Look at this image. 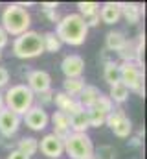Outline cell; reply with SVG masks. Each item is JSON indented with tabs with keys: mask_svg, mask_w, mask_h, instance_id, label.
<instances>
[{
	"mask_svg": "<svg viewBox=\"0 0 147 159\" xmlns=\"http://www.w3.org/2000/svg\"><path fill=\"white\" fill-rule=\"evenodd\" d=\"M59 6H57V2H44L42 4V9L44 11H53V9H57Z\"/></svg>",
	"mask_w": 147,
	"mask_h": 159,
	"instance_id": "obj_33",
	"label": "cell"
},
{
	"mask_svg": "<svg viewBox=\"0 0 147 159\" xmlns=\"http://www.w3.org/2000/svg\"><path fill=\"white\" fill-rule=\"evenodd\" d=\"M86 119H88V128H99V126L105 124V115L99 113V111L94 109V107L86 109Z\"/></svg>",
	"mask_w": 147,
	"mask_h": 159,
	"instance_id": "obj_24",
	"label": "cell"
},
{
	"mask_svg": "<svg viewBox=\"0 0 147 159\" xmlns=\"http://www.w3.org/2000/svg\"><path fill=\"white\" fill-rule=\"evenodd\" d=\"M44 52L42 35L37 32H26L13 41V54L20 59H33Z\"/></svg>",
	"mask_w": 147,
	"mask_h": 159,
	"instance_id": "obj_4",
	"label": "cell"
},
{
	"mask_svg": "<svg viewBox=\"0 0 147 159\" xmlns=\"http://www.w3.org/2000/svg\"><path fill=\"white\" fill-rule=\"evenodd\" d=\"M24 122H26V126H28L30 129H33V131H42V129L48 126L50 117H48V113H46L40 106H33V107H30V109L24 113Z\"/></svg>",
	"mask_w": 147,
	"mask_h": 159,
	"instance_id": "obj_7",
	"label": "cell"
},
{
	"mask_svg": "<svg viewBox=\"0 0 147 159\" xmlns=\"http://www.w3.org/2000/svg\"><path fill=\"white\" fill-rule=\"evenodd\" d=\"M101 96V93H99V89L98 87H94V85H85L83 87V91L79 93V104H81V107L86 111V109H90V107H94V104H96V100Z\"/></svg>",
	"mask_w": 147,
	"mask_h": 159,
	"instance_id": "obj_13",
	"label": "cell"
},
{
	"mask_svg": "<svg viewBox=\"0 0 147 159\" xmlns=\"http://www.w3.org/2000/svg\"><path fill=\"white\" fill-rule=\"evenodd\" d=\"M123 117H125V111H123V109H114L112 113H109V115L105 117V124L112 129V128H114V126H116L121 119H123Z\"/></svg>",
	"mask_w": 147,
	"mask_h": 159,
	"instance_id": "obj_28",
	"label": "cell"
},
{
	"mask_svg": "<svg viewBox=\"0 0 147 159\" xmlns=\"http://www.w3.org/2000/svg\"><path fill=\"white\" fill-rule=\"evenodd\" d=\"M7 81H9V72H7V69L0 67V89H2V87H6V85H7Z\"/></svg>",
	"mask_w": 147,
	"mask_h": 159,
	"instance_id": "obj_30",
	"label": "cell"
},
{
	"mask_svg": "<svg viewBox=\"0 0 147 159\" xmlns=\"http://www.w3.org/2000/svg\"><path fill=\"white\" fill-rule=\"evenodd\" d=\"M7 159H30L28 156H24L22 152H19V150H13V152H9V156Z\"/></svg>",
	"mask_w": 147,
	"mask_h": 159,
	"instance_id": "obj_32",
	"label": "cell"
},
{
	"mask_svg": "<svg viewBox=\"0 0 147 159\" xmlns=\"http://www.w3.org/2000/svg\"><path fill=\"white\" fill-rule=\"evenodd\" d=\"M83 87H85V80L83 78H70V80H65V83H63V93L65 94H68V96H77L81 91H83Z\"/></svg>",
	"mask_w": 147,
	"mask_h": 159,
	"instance_id": "obj_18",
	"label": "cell"
},
{
	"mask_svg": "<svg viewBox=\"0 0 147 159\" xmlns=\"http://www.w3.org/2000/svg\"><path fill=\"white\" fill-rule=\"evenodd\" d=\"M33 100H35V94L28 89V85L17 83V85H11L6 91V94H4V107L20 117L30 107H33Z\"/></svg>",
	"mask_w": 147,
	"mask_h": 159,
	"instance_id": "obj_3",
	"label": "cell"
},
{
	"mask_svg": "<svg viewBox=\"0 0 147 159\" xmlns=\"http://www.w3.org/2000/svg\"><path fill=\"white\" fill-rule=\"evenodd\" d=\"M52 122H53V135H57L61 141H65L68 135H70V120H68V115L61 113V111H55L52 115Z\"/></svg>",
	"mask_w": 147,
	"mask_h": 159,
	"instance_id": "obj_12",
	"label": "cell"
},
{
	"mask_svg": "<svg viewBox=\"0 0 147 159\" xmlns=\"http://www.w3.org/2000/svg\"><path fill=\"white\" fill-rule=\"evenodd\" d=\"M94 159H116V148L110 144H103L94 150Z\"/></svg>",
	"mask_w": 147,
	"mask_h": 159,
	"instance_id": "obj_26",
	"label": "cell"
},
{
	"mask_svg": "<svg viewBox=\"0 0 147 159\" xmlns=\"http://www.w3.org/2000/svg\"><path fill=\"white\" fill-rule=\"evenodd\" d=\"M125 35L121 34V32H109L107 34V41H105V44H107V50H112V52H120L121 48H123V44H125Z\"/></svg>",
	"mask_w": 147,
	"mask_h": 159,
	"instance_id": "obj_17",
	"label": "cell"
},
{
	"mask_svg": "<svg viewBox=\"0 0 147 159\" xmlns=\"http://www.w3.org/2000/svg\"><path fill=\"white\" fill-rule=\"evenodd\" d=\"M30 24H32V17L28 13V9L20 7L19 4H9L4 7L2 11V30L7 35H22L26 32H30Z\"/></svg>",
	"mask_w": 147,
	"mask_h": 159,
	"instance_id": "obj_2",
	"label": "cell"
},
{
	"mask_svg": "<svg viewBox=\"0 0 147 159\" xmlns=\"http://www.w3.org/2000/svg\"><path fill=\"white\" fill-rule=\"evenodd\" d=\"M17 150H19V152H22L24 156L32 157L37 150H39V141H37V139H33V137H22V139L19 141Z\"/></svg>",
	"mask_w": 147,
	"mask_h": 159,
	"instance_id": "obj_19",
	"label": "cell"
},
{
	"mask_svg": "<svg viewBox=\"0 0 147 159\" xmlns=\"http://www.w3.org/2000/svg\"><path fill=\"white\" fill-rule=\"evenodd\" d=\"M98 15L105 24H116L120 20V17H121V7H120L118 2H107V4L101 6Z\"/></svg>",
	"mask_w": 147,
	"mask_h": 159,
	"instance_id": "obj_11",
	"label": "cell"
},
{
	"mask_svg": "<svg viewBox=\"0 0 147 159\" xmlns=\"http://www.w3.org/2000/svg\"><path fill=\"white\" fill-rule=\"evenodd\" d=\"M0 57H2V52H0Z\"/></svg>",
	"mask_w": 147,
	"mask_h": 159,
	"instance_id": "obj_37",
	"label": "cell"
},
{
	"mask_svg": "<svg viewBox=\"0 0 147 159\" xmlns=\"http://www.w3.org/2000/svg\"><path fill=\"white\" fill-rule=\"evenodd\" d=\"M50 87H52V78L46 70H32L28 74V89L33 94L46 93V91H50Z\"/></svg>",
	"mask_w": 147,
	"mask_h": 159,
	"instance_id": "obj_9",
	"label": "cell"
},
{
	"mask_svg": "<svg viewBox=\"0 0 147 159\" xmlns=\"http://www.w3.org/2000/svg\"><path fill=\"white\" fill-rule=\"evenodd\" d=\"M121 7V15L127 19L129 24H136L142 17V6L138 4H120Z\"/></svg>",
	"mask_w": 147,
	"mask_h": 159,
	"instance_id": "obj_15",
	"label": "cell"
},
{
	"mask_svg": "<svg viewBox=\"0 0 147 159\" xmlns=\"http://www.w3.org/2000/svg\"><path fill=\"white\" fill-rule=\"evenodd\" d=\"M61 44H63V43L57 39V35H55L53 32H48V34L42 35V46H44V52H52V54H55V52L61 50Z\"/></svg>",
	"mask_w": 147,
	"mask_h": 159,
	"instance_id": "obj_21",
	"label": "cell"
},
{
	"mask_svg": "<svg viewBox=\"0 0 147 159\" xmlns=\"http://www.w3.org/2000/svg\"><path fill=\"white\" fill-rule=\"evenodd\" d=\"M123 59V63H132L134 61V56H136V43L134 41H125L123 48L118 52Z\"/></svg>",
	"mask_w": 147,
	"mask_h": 159,
	"instance_id": "obj_23",
	"label": "cell"
},
{
	"mask_svg": "<svg viewBox=\"0 0 147 159\" xmlns=\"http://www.w3.org/2000/svg\"><path fill=\"white\" fill-rule=\"evenodd\" d=\"M19 126H20V117L19 115H15L13 111H9L6 107L0 111V133L2 135L9 137V135L17 133Z\"/></svg>",
	"mask_w": 147,
	"mask_h": 159,
	"instance_id": "obj_10",
	"label": "cell"
},
{
	"mask_svg": "<svg viewBox=\"0 0 147 159\" xmlns=\"http://www.w3.org/2000/svg\"><path fill=\"white\" fill-rule=\"evenodd\" d=\"M65 152L72 159H94V144L86 133H70L65 141Z\"/></svg>",
	"mask_w": 147,
	"mask_h": 159,
	"instance_id": "obj_5",
	"label": "cell"
},
{
	"mask_svg": "<svg viewBox=\"0 0 147 159\" xmlns=\"http://www.w3.org/2000/svg\"><path fill=\"white\" fill-rule=\"evenodd\" d=\"M85 24H86V28H90V26H98V24H99V15L94 13V15L85 17Z\"/></svg>",
	"mask_w": 147,
	"mask_h": 159,
	"instance_id": "obj_29",
	"label": "cell"
},
{
	"mask_svg": "<svg viewBox=\"0 0 147 159\" xmlns=\"http://www.w3.org/2000/svg\"><path fill=\"white\" fill-rule=\"evenodd\" d=\"M68 120H70V129H74L72 133H86V129H88V119H86V111L85 109L68 115Z\"/></svg>",
	"mask_w": 147,
	"mask_h": 159,
	"instance_id": "obj_14",
	"label": "cell"
},
{
	"mask_svg": "<svg viewBox=\"0 0 147 159\" xmlns=\"http://www.w3.org/2000/svg\"><path fill=\"white\" fill-rule=\"evenodd\" d=\"M39 150H40L46 157L59 159L63 154H65V143H63L57 135L48 133V135H44V137L40 139V143H39Z\"/></svg>",
	"mask_w": 147,
	"mask_h": 159,
	"instance_id": "obj_6",
	"label": "cell"
},
{
	"mask_svg": "<svg viewBox=\"0 0 147 159\" xmlns=\"http://www.w3.org/2000/svg\"><path fill=\"white\" fill-rule=\"evenodd\" d=\"M40 102H42V104H50V102H53V93H52V89L46 91V93H40Z\"/></svg>",
	"mask_w": 147,
	"mask_h": 159,
	"instance_id": "obj_31",
	"label": "cell"
},
{
	"mask_svg": "<svg viewBox=\"0 0 147 159\" xmlns=\"http://www.w3.org/2000/svg\"><path fill=\"white\" fill-rule=\"evenodd\" d=\"M46 13V17L52 20V22H59V15H57V9H53V11H44Z\"/></svg>",
	"mask_w": 147,
	"mask_h": 159,
	"instance_id": "obj_34",
	"label": "cell"
},
{
	"mask_svg": "<svg viewBox=\"0 0 147 159\" xmlns=\"http://www.w3.org/2000/svg\"><path fill=\"white\" fill-rule=\"evenodd\" d=\"M77 7H79V15L85 19V17H88V15L98 13V7H99V6H98L96 2H79Z\"/></svg>",
	"mask_w": 147,
	"mask_h": 159,
	"instance_id": "obj_27",
	"label": "cell"
},
{
	"mask_svg": "<svg viewBox=\"0 0 147 159\" xmlns=\"http://www.w3.org/2000/svg\"><path fill=\"white\" fill-rule=\"evenodd\" d=\"M94 109H98L99 113H103V115L107 117L109 113H112V111H114V104H112V100H110L109 96H103V94H101V96L96 100Z\"/></svg>",
	"mask_w": 147,
	"mask_h": 159,
	"instance_id": "obj_25",
	"label": "cell"
},
{
	"mask_svg": "<svg viewBox=\"0 0 147 159\" xmlns=\"http://www.w3.org/2000/svg\"><path fill=\"white\" fill-rule=\"evenodd\" d=\"M61 70L66 76V80L70 78H81L85 72V59L77 54H70L61 61Z\"/></svg>",
	"mask_w": 147,
	"mask_h": 159,
	"instance_id": "obj_8",
	"label": "cell"
},
{
	"mask_svg": "<svg viewBox=\"0 0 147 159\" xmlns=\"http://www.w3.org/2000/svg\"><path fill=\"white\" fill-rule=\"evenodd\" d=\"M109 98L112 100V104H123L127 98H129V89L123 85V83H116L110 87V93H109Z\"/></svg>",
	"mask_w": 147,
	"mask_h": 159,
	"instance_id": "obj_20",
	"label": "cell"
},
{
	"mask_svg": "<svg viewBox=\"0 0 147 159\" xmlns=\"http://www.w3.org/2000/svg\"><path fill=\"white\" fill-rule=\"evenodd\" d=\"M112 131H114V135H116V137L125 139V137H129V135H131V131H132V122L127 119V117H123V119L120 120L114 128H112Z\"/></svg>",
	"mask_w": 147,
	"mask_h": 159,
	"instance_id": "obj_22",
	"label": "cell"
},
{
	"mask_svg": "<svg viewBox=\"0 0 147 159\" xmlns=\"http://www.w3.org/2000/svg\"><path fill=\"white\" fill-rule=\"evenodd\" d=\"M86 34H88V28L85 24V19L79 13H68L63 19H59L57 30H55L57 39L72 46L83 44L86 39Z\"/></svg>",
	"mask_w": 147,
	"mask_h": 159,
	"instance_id": "obj_1",
	"label": "cell"
},
{
	"mask_svg": "<svg viewBox=\"0 0 147 159\" xmlns=\"http://www.w3.org/2000/svg\"><path fill=\"white\" fill-rule=\"evenodd\" d=\"M6 44H7V34H6V32L2 30V26H0V50H2Z\"/></svg>",
	"mask_w": 147,
	"mask_h": 159,
	"instance_id": "obj_35",
	"label": "cell"
},
{
	"mask_svg": "<svg viewBox=\"0 0 147 159\" xmlns=\"http://www.w3.org/2000/svg\"><path fill=\"white\" fill-rule=\"evenodd\" d=\"M4 109V94H0V111Z\"/></svg>",
	"mask_w": 147,
	"mask_h": 159,
	"instance_id": "obj_36",
	"label": "cell"
},
{
	"mask_svg": "<svg viewBox=\"0 0 147 159\" xmlns=\"http://www.w3.org/2000/svg\"><path fill=\"white\" fill-rule=\"evenodd\" d=\"M103 78L109 83L110 87L116 85V83H121L120 81V65L114 63V61H107L105 63V69H103Z\"/></svg>",
	"mask_w": 147,
	"mask_h": 159,
	"instance_id": "obj_16",
	"label": "cell"
}]
</instances>
